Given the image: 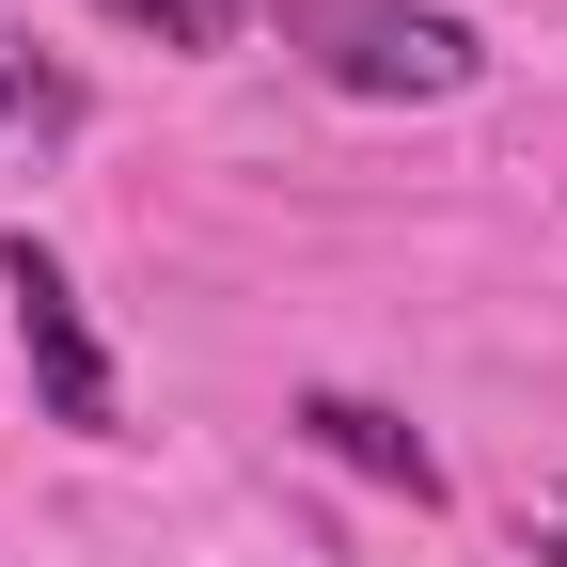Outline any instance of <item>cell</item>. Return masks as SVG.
<instances>
[{"label": "cell", "instance_id": "277c9868", "mask_svg": "<svg viewBox=\"0 0 567 567\" xmlns=\"http://www.w3.org/2000/svg\"><path fill=\"white\" fill-rule=\"evenodd\" d=\"M95 17L142 48H237V0H95Z\"/></svg>", "mask_w": 567, "mask_h": 567}, {"label": "cell", "instance_id": "8992f818", "mask_svg": "<svg viewBox=\"0 0 567 567\" xmlns=\"http://www.w3.org/2000/svg\"><path fill=\"white\" fill-rule=\"evenodd\" d=\"M0 111H17V95H0Z\"/></svg>", "mask_w": 567, "mask_h": 567}, {"label": "cell", "instance_id": "5b68a950", "mask_svg": "<svg viewBox=\"0 0 567 567\" xmlns=\"http://www.w3.org/2000/svg\"><path fill=\"white\" fill-rule=\"evenodd\" d=\"M520 536H536V551L567 567V488H536V505H520Z\"/></svg>", "mask_w": 567, "mask_h": 567}, {"label": "cell", "instance_id": "7a4b0ae2", "mask_svg": "<svg viewBox=\"0 0 567 567\" xmlns=\"http://www.w3.org/2000/svg\"><path fill=\"white\" fill-rule=\"evenodd\" d=\"M0 300H17V347H32L48 410H63V425H111V347H95L80 284H63V268H48L32 237H0Z\"/></svg>", "mask_w": 567, "mask_h": 567}, {"label": "cell", "instance_id": "6da1fadb", "mask_svg": "<svg viewBox=\"0 0 567 567\" xmlns=\"http://www.w3.org/2000/svg\"><path fill=\"white\" fill-rule=\"evenodd\" d=\"M284 48H300L331 95H410V111L473 95V63H488L457 17H425V0H284Z\"/></svg>", "mask_w": 567, "mask_h": 567}, {"label": "cell", "instance_id": "3957f363", "mask_svg": "<svg viewBox=\"0 0 567 567\" xmlns=\"http://www.w3.org/2000/svg\"><path fill=\"white\" fill-rule=\"evenodd\" d=\"M300 442L347 457L363 488H410V505H442V457H425V425H394L379 394H300Z\"/></svg>", "mask_w": 567, "mask_h": 567}]
</instances>
